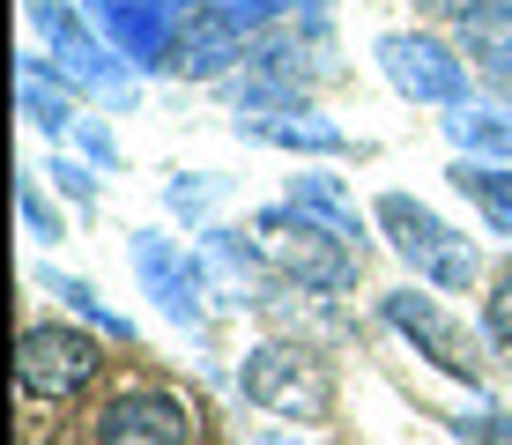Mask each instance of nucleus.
<instances>
[{"instance_id": "obj_1", "label": "nucleus", "mask_w": 512, "mask_h": 445, "mask_svg": "<svg viewBox=\"0 0 512 445\" xmlns=\"http://www.w3.org/2000/svg\"><path fill=\"white\" fill-rule=\"evenodd\" d=\"M260 245H268V260L282 275L297 282V290H349V282L364 275V245H349L342 230L312 223L305 208H268L260 216Z\"/></svg>"}, {"instance_id": "obj_2", "label": "nucleus", "mask_w": 512, "mask_h": 445, "mask_svg": "<svg viewBox=\"0 0 512 445\" xmlns=\"http://www.w3.org/2000/svg\"><path fill=\"white\" fill-rule=\"evenodd\" d=\"M379 223H386V238H394V253L409 260L423 282H438V290H468L475 267H483L475 238H461L453 223H438L423 201H409V193H386V201H379Z\"/></svg>"}, {"instance_id": "obj_3", "label": "nucleus", "mask_w": 512, "mask_h": 445, "mask_svg": "<svg viewBox=\"0 0 512 445\" xmlns=\"http://www.w3.org/2000/svg\"><path fill=\"white\" fill-rule=\"evenodd\" d=\"M90 445H193V401L179 386L127 379L90 408Z\"/></svg>"}, {"instance_id": "obj_4", "label": "nucleus", "mask_w": 512, "mask_h": 445, "mask_svg": "<svg viewBox=\"0 0 512 445\" xmlns=\"http://www.w3.org/2000/svg\"><path fill=\"white\" fill-rule=\"evenodd\" d=\"M104 371V349L97 334L82 327H60V319H38V327H23V356H15V379H23L30 401H75L82 386H90Z\"/></svg>"}, {"instance_id": "obj_5", "label": "nucleus", "mask_w": 512, "mask_h": 445, "mask_svg": "<svg viewBox=\"0 0 512 445\" xmlns=\"http://www.w3.org/2000/svg\"><path fill=\"white\" fill-rule=\"evenodd\" d=\"M245 401L268 408V416L312 423V416H327V379H320V364H312L305 349L268 342V349H253V364H245Z\"/></svg>"}, {"instance_id": "obj_6", "label": "nucleus", "mask_w": 512, "mask_h": 445, "mask_svg": "<svg viewBox=\"0 0 512 445\" xmlns=\"http://www.w3.org/2000/svg\"><path fill=\"white\" fill-rule=\"evenodd\" d=\"M379 67H386V82H394L401 97H416V104H461V89H468V60L453 45L423 38V30L379 38Z\"/></svg>"}, {"instance_id": "obj_7", "label": "nucleus", "mask_w": 512, "mask_h": 445, "mask_svg": "<svg viewBox=\"0 0 512 445\" xmlns=\"http://www.w3.org/2000/svg\"><path fill=\"white\" fill-rule=\"evenodd\" d=\"M231 60H245V30H238V23H223L216 8H193L186 23L171 30V52H164V67H171V75H186V82L223 75Z\"/></svg>"}, {"instance_id": "obj_8", "label": "nucleus", "mask_w": 512, "mask_h": 445, "mask_svg": "<svg viewBox=\"0 0 512 445\" xmlns=\"http://www.w3.org/2000/svg\"><path fill=\"white\" fill-rule=\"evenodd\" d=\"M386 327H401L423 356H431V364H446V371H461V379H475V349H468V334L438 312V297L394 290V297H386Z\"/></svg>"}, {"instance_id": "obj_9", "label": "nucleus", "mask_w": 512, "mask_h": 445, "mask_svg": "<svg viewBox=\"0 0 512 445\" xmlns=\"http://www.w3.org/2000/svg\"><path fill=\"white\" fill-rule=\"evenodd\" d=\"M461 38H468L475 75L512 97V0H483V8H475L468 23H461Z\"/></svg>"}, {"instance_id": "obj_10", "label": "nucleus", "mask_w": 512, "mask_h": 445, "mask_svg": "<svg viewBox=\"0 0 512 445\" xmlns=\"http://www.w3.org/2000/svg\"><path fill=\"white\" fill-rule=\"evenodd\" d=\"M134 260H141V275H149L156 305H164L171 319H201V305H193V297H201V282H193L186 260L164 253V238H156V230H141V238H134Z\"/></svg>"}, {"instance_id": "obj_11", "label": "nucleus", "mask_w": 512, "mask_h": 445, "mask_svg": "<svg viewBox=\"0 0 512 445\" xmlns=\"http://www.w3.org/2000/svg\"><path fill=\"white\" fill-rule=\"evenodd\" d=\"M446 178H453V186H461L468 201H475V208H483V216H490V230H505V238H512V171L483 164V156H475V164L461 156V164H453Z\"/></svg>"}, {"instance_id": "obj_12", "label": "nucleus", "mask_w": 512, "mask_h": 445, "mask_svg": "<svg viewBox=\"0 0 512 445\" xmlns=\"http://www.w3.org/2000/svg\"><path fill=\"white\" fill-rule=\"evenodd\" d=\"M290 208H305V216H312V223H327V230H342V238H349V245H357V238H364V223H357V201H349V193H342V186H334V178H320V171H305V178H297V186H290Z\"/></svg>"}, {"instance_id": "obj_13", "label": "nucleus", "mask_w": 512, "mask_h": 445, "mask_svg": "<svg viewBox=\"0 0 512 445\" xmlns=\"http://www.w3.org/2000/svg\"><path fill=\"white\" fill-rule=\"evenodd\" d=\"M253 141H275V149H320V156H342L349 134L342 127H320L312 112H290V119H245Z\"/></svg>"}, {"instance_id": "obj_14", "label": "nucleus", "mask_w": 512, "mask_h": 445, "mask_svg": "<svg viewBox=\"0 0 512 445\" xmlns=\"http://www.w3.org/2000/svg\"><path fill=\"white\" fill-rule=\"evenodd\" d=\"M446 134L475 156H512V112H498V104H453Z\"/></svg>"}, {"instance_id": "obj_15", "label": "nucleus", "mask_w": 512, "mask_h": 445, "mask_svg": "<svg viewBox=\"0 0 512 445\" xmlns=\"http://www.w3.org/2000/svg\"><path fill=\"white\" fill-rule=\"evenodd\" d=\"M216 15H223V23H238V30H260V23H275V15H282V0H216Z\"/></svg>"}, {"instance_id": "obj_16", "label": "nucleus", "mask_w": 512, "mask_h": 445, "mask_svg": "<svg viewBox=\"0 0 512 445\" xmlns=\"http://www.w3.org/2000/svg\"><path fill=\"white\" fill-rule=\"evenodd\" d=\"M483 319H490V334L512 349V275H498V290H490V305H483Z\"/></svg>"}, {"instance_id": "obj_17", "label": "nucleus", "mask_w": 512, "mask_h": 445, "mask_svg": "<svg viewBox=\"0 0 512 445\" xmlns=\"http://www.w3.org/2000/svg\"><path fill=\"white\" fill-rule=\"evenodd\" d=\"M416 8H423V15H453V23H468L483 0H416Z\"/></svg>"}, {"instance_id": "obj_18", "label": "nucleus", "mask_w": 512, "mask_h": 445, "mask_svg": "<svg viewBox=\"0 0 512 445\" xmlns=\"http://www.w3.org/2000/svg\"><path fill=\"white\" fill-rule=\"evenodd\" d=\"M23 216H30V230H45V238H60V223L45 216V201H38V193H30V186H23Z\"/></svg>"}]
</instances>
